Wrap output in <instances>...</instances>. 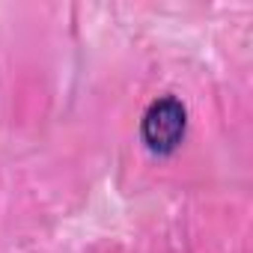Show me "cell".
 <instances>
[{"label":"cell","instance_id":"6da1fadb","mask_svg":"<svg viewBox=\"0 0 253 253\" xmlns=\"http://www.w3.org/2000/svg\"><path fill=\"white\" fill-rule=\"evenodd\" d=\"M188 131V107L176 95H161L155 98L143 119H140V137L149 152L155 155H173Z\"/></svg>","mask_w":253,"mask_h":253}]
</instances>
